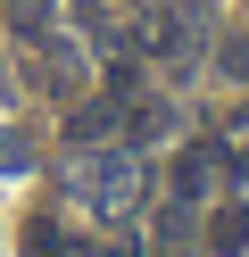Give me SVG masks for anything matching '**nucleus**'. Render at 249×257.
<instances>
[{
	"label": "nucleus",
	"mask_w": 249,
	"mask_h": 257,
	"mask_svg": "<svg viewBox=\"0 0 249 257\" xmlns=\"http://www.w3.org/2000/svg\"><path fill=\"white\" fill-rule=\"evenodd\" d=\"M66 191H75L92 216H125V207H141V158L133 150H83L75 166H66Z\"/></svg>",
	"instance_id": "nucleus-1"
},
{
	"label": "nucleus",
	"mask_w": 249,
	"mask_h": 257,
	"mask_svg": "<svg viewBox=\"0 0 249 257\" xmlns=\"http://www.w3.org/2000/svg\"><path fill=\"white\" fill-rule=\"evenodd\" d=\"M232 174V150L224 141H191V150L175 158V199L191 207V199H216V183Z\"/></svg>",
	"instance_id": "nucleus-2"
},
{
	"label": "nucleus",
	"mask_w": 249,
	"mask_h": 257,
	"mask_svg": "<svg viewBox=\"0 0 249 257\" xmlns=\"http://www.w3.org/2000/svg\"><path fill=\"white\" fill-rule=\"evenodd\" d=\"M33 91H50V100H75V91H83V58L66 50V42H42V67H33Z\"/></svg>",
	"instance_id": "nucleus-3"
},
{
	"label": "nucleus",
	"mask_w": 249,
	"mask_h": 257,
	"mask_svg": "<svg viewBox=\"0 0 249 257\" xmlns=\"http://www.w3.org/2000/svg\"><path fill=\"white\" fill-rule=\"evenodd\" d=\"M25 257H100V249H92V240H75L66 224L33 216V224H25Z\"/></svg>",
	"instance_id": "nucleus-4"
},
{
	"label": "nucleus",
	"mask_w": 249,
	"mask_h": 257,
	"mask_svg": "<svg viewBox=\"0 0 249 257\" xmlns=\"http://www.w3.org/2000/svg\"><path fill=\"white\" fill-rule=\"evenodd\" d=\"M208 249L216 257H241L249 249V207H232V199L216 207V216H208Z\"/></svg>",
	"instance_id": "nucleus-5"
},
{
	"label": "nucleus",
	"mask_w": 249,
	"mask_h": 257,
	"mask_svg": "<svg viewBox=\"0 0 249 257\" xmlns=\"http://www.w3.org/2000/svg\"><path fill=\"white\" fill-rule=\"evenodd\" d=\"M116 124H125V108H116V100H108V108H75V116H66V141H75V150H92V141L116 133Z\"/></svg>",
	"instance_id": "nucleus-6"
},
{
	"label": "nucleus",
	"mask_w": 249,
	"mask_h": 257,
	"mask_svg": "<svg viewBox=\"0 0 249 257\" xmlns=\"http://www.w3.org/2000/svg\"><path fill=\"white\" fill-rule=\"evenodd\" d=\"M216 141H224V150H232V158H249V100H241V108H232V116H224V124H216Z\"/></svg>",
	"instance_id": "nucleus-7"
},
{
	"label": "nucleus",
	"mask_w": 249,
	"mask_h": 257,
	"mask_svg": "<svg viewBox=\"0 0 249 257\" xmlns=\"http://www.w3.org/2000/svg\"><path fill=\"white\" fill-rule=\"evenodd\" d=\"M25 158H33V150H25V133H0V166H25Z\"/></svg>",
	"instance_id": "nucleus-8"
}]
</instances>
